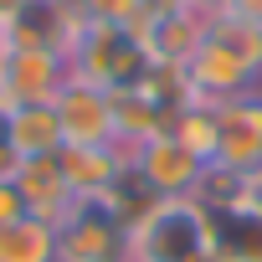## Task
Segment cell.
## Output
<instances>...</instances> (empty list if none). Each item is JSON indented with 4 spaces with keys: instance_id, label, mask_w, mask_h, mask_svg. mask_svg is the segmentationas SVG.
<instances>
[{
    "instance_id": "6da1fadb",
    "label": "cell",
    "mask_w": 262,
    "mask_h": 262,
    "mask_svg": "<svg viewBox=\"0 0 262 262\" xmlns=\"http://www.w3.org/2000/svg\"><path fill=\"white\" fill-rule=\"evenodd\" d=\"M134 262H211L216 257V231L211 216L195 195L180 201H155L134 221Z\"/></svg>"
},
{
    "instance_id": "7a4b0ae2",
    "label": "cell",
    "mask_w": 262,
    "mask_h": 262,
    "mask_svg": "<svg viewBox=\"0 0 262 262\" xmlns=\"http://www.w3.org/2000/svg\"><path fill=\"white\" fill-rule=\"evenodd\" d=\"M67 77H72V67H67L62 52H52V47H6L0 52V113L57 103Z\"/></svg>"
},
{
    "instance_id": "3957f363",
    "label": "cell",
    "mask_w": 262,
    "mask_h": 262,
    "mask_svg": "<svg viewBox=\"0 0 262 262\" xmlns=\"http://www.w3.org/2000/svg\"><path fill=\"white\" fill-rule=\"evenodd\" d=\"M128 170H134V180H144L160 201L195 195V190H201V175H206V165L170 134V128H165V134H155V139H144Z\"/></svg>"
},
{
    "instance_id": "277c9868",
    "label": "cell",
    "mask_w": 262,
    "mask_h": 262,
    "mask_svg": "<svg viewBox=\"0 0 262 262\" xmlns=\"http://www.w3.org/2000/svg\"><path fill=\"white\" fill-rule=\"evenodd\" d=\"M236 175H257L262 170V98H231L216 108V160Z\"/></svg>"
},
{
    "instance_id": "5b68a950",
    "label": "cell",
    "mask_w": 262,
    "mask_h": 262,
    "mask_svg": "<svg viewBox=\"0 0 262 262\" xmlns=\"http://www.w3.org/2000/svg\"><path fill=\"white\" fill-rule=\"evenodd\" d=\"M57 123H62V139L82 144V149H108L113 144V93L67 77V88L57 93ZM62 144V149H67Z\"/></svg>"
},
{
    "instance_id": "8992f818",
    "label": "cell",
    "mask_w": 262,
    "mask_h": 262,
    "mask_svg": "<svg viewBox=\"0 0 262 262\" xmlns=\"http://www.w3.org/2000/svg\"><path fill=\"white\" fill-rule=\"evenodd\" d=\"M16 190H21L26 211H31L36 221H52V226L77 206V195H72V185H67L57 155H47V160H21V170H16Z\"/></svg>"
},
{
    "instance_id": "52a82bcc",
    "label": "cell",
    "mask_w": 262,
    "mask_h": 262,
    "mask_svg": "<svg viewBox=\"0 0 262 262\" xmlns=\"http://www.w3.org/2000/svg\"><path fill=\"white\" fill-rule=\"evenodd\" d=\"M6 144L21 160H47L62 155V123H57V103H36V108H11L6 113Z\"/></svg>"
},
{
    "instance_id": "ba28073f",
    "label": "cell",
    "mask_w": 262,
    "mask_h": 262,
    "mask_svg": "<svg viewBox=\"0 0 262 262\" xmlns=\"http://www.w3.org/2000/svg\"><path fill=\"white\" fill-rule=\"evenodd\" d=\"M206 41L221 47V52H231L252 77H262V21H247L236 11H221V16L206 21Z\"/></svg>"
},
{
    "instance_id": "9c48e42d",
    "label": "cell",
    "mask_w": 262,
    "mask_h": 262,
    "mask_svg": "<svg viewBox=\"0 0 262 262\" xmlns=\"http://www.w3.org/2000/svg\"><path fill=\"white\" fill-rule=\"evenodd\" d=\"M0 262H57V226L52 221H16L0 231Z\"/></svg>"
},
{
    "instance_id": "30bf717a",
    "label": "cell",
    "mask_w": 262,
    "mask_h": 262,
    "mask_svg": "<svg viewBox=\"0 0 262 262\" xmlns=\"http://www.w3.org/2000/svg\"><path fill=\"white\" fill-rule=\"evenodd\" d=\"M26 216H31V211H26V201H21L16 180H0V231L16 226V221H26Z\"/></svg>"
},
{
    "instance_id": "8fae6325",
    "label": "cell",
    "mask_w": 262,
    "mask_h": 262,
    "mask_svg": "<svg viewBox=\"0 0 262 262\" xmlns=\"http://www.w3.org/2000/svg\"><path fill=\"white\" fill-rule=\"evenodd\" d=\"M31 6H41V0H0V21H16V16H26Z\"/></svg>"
},
{
    "instance_id": "7c38bea8",
    "label": "cell",
    "mask_w": 262,
    "mask_h": 262,
    "mask_svg": "<svg viewBox=\"0 0 262 262\" xmlns=\"http://www.w3.org/2000/svg\"><path fill=\"white\" fill-rule=\"evenodd\" d=\"M185 6H190V11H201V16L211 21V16H221V11H231V0H185Z\"/></svg>"
},
{
    "instance_id": "4fadbf2b",
    "label": "cell",
    "mask_w": 262,
    "mask_h": 262,
    "mask_svg": "<svg viewBox=\"0 0 262 262\" xmlns=\"http://www.w3.org/2000/svg\"><path fill=\"white\" fill-rule=\"evenodd\" d=\"M231 11L247 16V21H262V0H231Z\"/></svg>"
},
{
    "instance_id": "5bb4252c",
    "label": "cell",
    "mask_w": 262,
    "mask_h": 262,
    "mask_svg": "<svg viewBox=\"0 0 262 262\" xmlns=\"http://www.w3.org/2000/svg\"><path fill=\"white\" fill-rule=\"evenodd\" d=\"M57 6H82V0H57Z\"/></svg>"
}]
</instances>
